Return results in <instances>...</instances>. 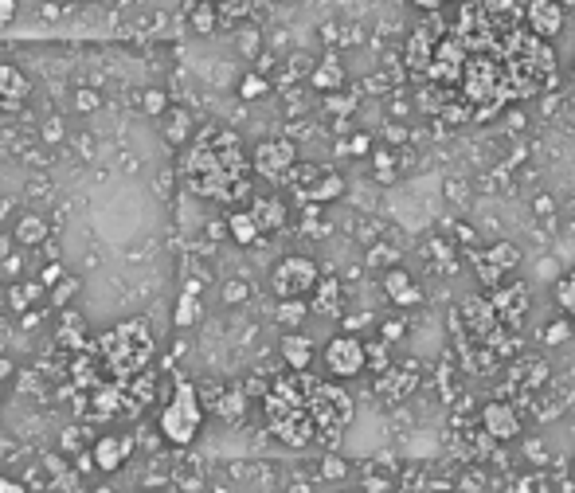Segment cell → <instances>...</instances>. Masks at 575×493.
Wrapping results in <instances>:
<instances>
[{
  "instance_id": "cell-1",
  "label": "cell",
  "mask_w": 575,
  "mask_h": 493,
  "mask_svg": "<svg viewBox=\"0 0 575 493\" xmlns=\"http://www.w3.org/2000/svg\"><path fill=\"white\" fill-rule=\"evenodd\" d=\"M251 161L243 153V141L235 130L208 126L184 149L180 157V180L188 192L216 200V204H239L251 196Z\"/></svg>"
},
{
  "instance_id": "cell-2",
  "label": "cell",
  "mask_w": 575,
  "mask_h": 493,
  "mask_svg": "<svg viewBox=\"0 0 575 493\" xmlns=\"http://www.w3.org/2000/svg\"><path fill=\"white\" fill-rule=\"evenodd\" d=\"M310 384L313 376L306 372H290V376H278L266 392V427L286 443V447H313L321 443V431H317V419H313L310 407Z\"/></svg>"
},
{
  "instance_id": "cell-3",
  "label": "cell",
  "mask_w": 575,
  "mask_h": 493,
  "mask_svg": "<svg viewBox=\"0 0 575 493\" xmlns=\"http://www.w3.org/2000/svg\"><path fill=\"white\" fill-rule=\"evenodd\" d=\"M149 357H153V337L145 333L141 321L118 325L114 333H106V337L94 345V360H102L106 372H110L114 380H130V376H137Z\"/></svg>"
},
{
  "instance_id": "cell-4",
  "label": "cell",
  "mask_w": 575,
  "mask_h": 493,
  "mask_svg": "<svg viewBox=\"0 0 575 493\" xmlns=\"http://www.w3.org/2000/svg\"><path fill=\"white\" fill-rule=\"evenodd\" d=\"M200 423H204V407H200V396H196V384L177 380L173 400L161 411V435L177 447H188L200 435Z\"/></svg>"
},
{
  "instance_id": "cell-5",
  "label": "cell",
  "mask_w": 575,
  "mask_h": 493,
  "mask_svg": "<svg viewBox=\"0 0 575 493\" xmlns=\"http://www.w3.org/2000/svg\"><path fill=\"white\" fill-rule=\"evenodd\" d=\"M310 407H313V419H317V431H321V443H337V439L345 435V427L353 423V400H349V392L337 388V384L313 380Z\"/></svg>"
},
{
  "instance_id": "cell-6",
  "label": "cell",
  "mask_w": 575,
  "mask_h": 493,
  "mask_svg": "<svg viewBox=\"0 0 575 493\" xmlns=\"http://www.w3.org/2000/svg\"><path fill=\"white\" fill-rule=\"evenodd\" d=\"M317 282H321V267L306 255H286L270 274V286H274L278 302L282 298H306V294L317 290Z\"/></svg>"
},
{
  "instance_id": "cell-7",
  "label": "cell",
  "mask_w": 575,
  "mask_h": 493,
  "mask_svg": "<svg viewBox=\"0 0 575 493\" xmlns=\"http://www.w3.org/2000/svg\"><path fill=\"white\" fill-rule=\"evenodd\" d=\"M251 165L263 180H286L298 169V145L290 137H266L251 153Z\"/></svg>"
},
{
  "instance_id": "cell-8",
  "label": "cell",
  "mask_w": 575,
  "mask_h": 493,
  "mask_svg": "<svg viewBox=\"0 0 575 493\" xmlns=\"http://www.w3.org/2000/svg\"><path fill=\"white\" fill-rule=\"evenodd\" d=\"M325 368L337 376V380H353L368 368V345L353 337V333H337L329 345H325Z\"/></svg>"
},
{
  "instance_id": "cell-9",
  "label": "cell",
  "mask_w": 575,
  "mask_h": 493,
  "mask_svg": "<svg viewBox=\"0 0 575 493\" xmlns=\"http://www.w3.org/2000/svg\"><path fill=\"white\" fill-rule=\"evenodd\" d=\"M462 317H466V329L478 337V345H501L505 321L497 317L489 298H466V302H462ZM501 353H509V349L501 345Z\"/></svg>"
},
{
  "instance_id": "cell-10",
  "label": "cell",
  "mask_w": 575,
  "mask_h": 493,
  "mask_svg": "<svg viewBox=\"0 0 575 493\" xmlns=\"http://www.w3.org/2000/svg\"><path fill=\"white\" fill-rule=\"evenodd\" d=\"M564 20H568V8L560 0H529L525 4V24H529L532 36H540L544 44H552L564 32Z\"/></svg>"
},
{
  "instance_id": "cell-11",
  "label": "cell",
  "mask_w": 575,
  "mask_h": 493,
  "mask_svg": "<svg viewBox=\"0 0 575 493\" xmlns=\"http://www.w3.org/2000/svg\"><path fill=\"white\" fill-rule=\"evenodd\" d=\"M474 267H478L482 286L497 290V286L505 282V274H509V270L521 267V247H513V243H493L486 255H478V259H474Z\"/></svg>"
},
{
  "instance_id": "cell-12",
  "label": "cell",
  "mask_w": 575,
  "mask_h": 493,
  "mask_svg": "<svg viewBox=\"0 0 575 493\" xmlns=\"http://www.w3.org/2000/svg\"><path fill=\"white\" fill-rule=\"evenodd\" d=\"M489 302H493V310H497V317L505 321V325H521V317L529 314V290L521 286V282H501L497 290H489Z\"/></svg>"
},
{
  "instance_id": "cell-13",
  "label": "cell",
  "mask_w": 575,
  "mask_h": 493,
  "mask_svg": "<svg viewBox=\"0 0 575 493\" xmlns=\"http://www.w3.org/2000/svg\"><path fill=\"white\" fill-rule=\"evenodd\" d=\"M482 427H486L489 439L509 443V439L521 435V415L513 411V404H505V400H489V404L482 407Z\"/></svg>"
},
{
  "instance_id": "cell-14",
  "label": "cell",
  "mask_w": 575,
  "mask_h": 493,
  "mask_svg": "<svg viewBox=\"0 0 575 493\" xmlns=\"http://www.w3.org/2000/svg\"><path fill=\"white\" fill-rule=\"evenodd\" d=\"M28 90H32V83L24 79L20 67L0 63V110H4V114H16V110L24 106V98H28Z\"/></svg>"
},
{
  "instance_id": "cell-15",
  "label": "cell",
  "mask_w": 575,
  "mask_h": 493,
  "mask_svg": "<svg viewBox=\"0 0 575 493\" xmlns=\"http://www.w3.org/2000/svg\"><path fill=\"white\" fill-rule=\"evenodd\" d=\"M384 294L396 302L399 310H411V306H419V302H423V290L415 286V278H411L403 267L384 270Z\"/></svg>"
},
{
  "instance_id": "cell-16",
  "label": "cell",
  "mask_w": 575,
  "mask_h": 493,
  "mask_svg": "<svg viewBox=\"0 0 575 493\" xmlns=\"http://www.w3.org/2000/svg\"><path fill=\"white\" fill-rule=\"evenodd\" d=\"M130 454H133V439H126V435H106V439L94 443V466L106 470V474H114Z\"/></svg>"
},
{
  "instance_id": "cell-17",
  "label": "cell",
  "mask_w": 575,
  "mask_h": 493,
  "mask_svg": "<svg viewBox=\"0 0 575 493\" xmlns=\"http://www.w3.org/2000/svg\"><path fill=\"white\" fill-rule=\"evenodd\" d=\"M247 212L255 216V224H259L263 235L286 227V204H282L278 196H259V200H251V208H247Z\"/></svg>"
},
{
  "instance_id": "cell-18",
  "label": "cell",
  "mask_w": 575,
  "mask_h": 493,
  "mask_svg": "<svg viewBox=\"0 0 575 493\" xmlns=\"http://www.w3.org/2000/svg\"><path fill=\"white\" fill-rule=\"evenodd\" d=\"M310 83L321 90V94H337V90L345 87V67H341V59H337V51H329V55L313 67Z\"/></svg>"
},
{
  "instance_id": "cell-19",
  "label": "cell",
  "mask_w": 575,
  "mask_h": 493,
  "mask_svg": "<svg viewBox=\"0 0 575 493\" xmlns=\"http://www.w3.org/2000/svg\"><path fill=\"white\" fill-rule=\"evenodd\" d=\"M282 360L290 364V372H306L313 360V341L302 333H286L282 337Z\"/></svg>"
},
{
  "instance_id": "cell-20",
  "label": "cell",
  "mask_w": 575,
  "mask_h": 493,
  "mask_svg": "<svg viewBox=\"0 0 575 493\" xmlns=\"http://www.w3.org/2000/svg\"><path fill=\"white\" fill-rule=\"evenodd\" d=\"M310 310H313V314H321V317L341 314V286H337V278H321V282H317Z\"/></svg>"
},
{
  "instance_id": "cell-21",
  "label": "cell",
  "mask_w": 575,
  "mask_h": 493,
  "mask_svg": "<svg viewBox=\"0 0 575 493\" xmlns=\"http://www.w3.org/2000/svg\"><path fill=\"white\" fill-rule=\"evenodd\" d=\"M227 235H231L239 247H251V243L263 239V231H259L251 212H231V216H227Z\"/></svg>"
},
{
  "instance_id": "cell-22",
  "label": "cell",
  "mask_w": 575,
  "mask_h": 493,
  "mask_svg": "<svg viewBox=\"0 0 575 493\" xmlns=\"http://www.w3.org/2000/svg\"><path fill=\"white\" fill-rule=\"evenodd\" d=\"M341 192H345V180L337 177V173H321V177L302 192V200H310V204H329V200H337Z\"/></svg>"
},
{
  "instance_id": "cell-23",
  "label": "cell",
  "mask_w": 575,
  "mask_h": 493,
  "mask_svg": "<svg viewBox=\"0 0 575 493\" xmlns=\"http://www.w3.org/2000/svg\"><path fill=\"white\" fill-rule=\"evenodd\" d=\"M173 321H177L180 329H188V325H196V321H200V282H196V278L184 286V294H180Z\"/></svg>"
},
{
  "instance_id": "cell-24",
  "label": "cell",
  "mask_w": 575,
  "mask_h": 493,
  "mask_svg": "<svg viewBox=\"0 0 575 493\" xmlns=\"http://www.w3.org/2000/svg\"><path fill=\"white\" fill-rule=\"evenodd\" d=\"M161 134H165L169 145H184L188 134H192V118H188V110L169 106V110H165V126H161Z\"/></svg>"
},
{
  "instance_id": "cell-25",
  "label": "cell",
  "mask_w": 575,
  "mask_h": 493,
  "mask_svg": "<svg viewBox=\"0 0 575 493\" xmlns=\"http://www.w3.org/2000/svg\"><path fill=\"white\" fill-rule=\"evenodd\" d=\"M212 411H216L220 419H239V415L247 411V396H243V388H220V392H216V400H212Z\"/></svg>"
},
{
  "instance_id": "cell-26",
  "label": "cell",
  "mask_w": 575,
  "mask_h": 493,
  "mask_svg": "<svg viewBox=\"0 0 575 493\" xmlns=\"http://www.w3.org/2000/svg\"><path fill=\"white\" fill-rule=\"evenodd\" d=\"M188 28H192L196 36H212V32L220 28V8H216V4H196L192 16H188Z\"/></svg>"
},
{
  "instance_id": "cell-27",
  "label": "cell",
  "mask_w": 575,
  "mask_h": 493,
  "mask_svg": "<svg viewBox=\"0 0 575 493\" xmlns=\"http://www.w3.org/2000/svg\"><path fill=\"white\" fill-rule=\"evenodd\" d=\"M306 314H310V302H306V298H282L278 310H274V317H278L286 329H298V325L306 321Z\"/></svg>"
},
{
  "instance_id": "cell-28",
  "label": "cell",
  "mask_w": 575,
  "mask_h": 493,
  "mask_svg": "<svg viewBox=\"0 0 575 493\" xmlns=\"http://www.w3.org/2000/svg\"><path fill=\"white\" fill-rule=\"evenodd\" d=\"M47 235H51V227H47V220H40V216H24V220L16 224V239H20L24 247H36V243H44Z\"/></svg>"
},
{
  "instance_id": "cell-29",
  "label": "cell",
  "mask_w": 575,
  "mask_h": 493,
  "mask_svg": "<svg viewBox=\"0 0 575 493\" xmlns=\"http://www.w3.org/2000/svg\"><path fill=\"white\" fill-rule=\"evenodd\" d=\"M556 306L564 310V317L575 321V270L564 274V278H556Z\"/></svg>"
},
{
  "instance_id": "cell-30",
  "label": "cell",
  "mask_w": 575,
  "mask_h": 493,
  "mask_svg": "<svg viewBox=\"0 0 575 493\" xmlns=\"http://www.w3.org/2000/svg\"><path fill=\"white\" fill-rule=\"evenodd\" d=\"M216 8H220V24H239L243 16H251L255 0H216Z\"/></svg>"
},
{
  "instance_id": "cell-31",
  "label": "cell",
  "mask_w": 575,
  "mask_h": 493,
  "mask_svg": "<svg viewBox=\"0 0 575 493\" xmlns=\"http://www.w3.org/2000/svg\"><path fill=\"white\" fill-rule=\"evenodd\" d=\"M572 329H575L572 317H556V321L544 329V345H564V341L572 337Z\"/></svg>"
},
{
  "instance_id": "cell-32",
  "label": "cell",
  "mask_w": 575,
  "mask_h": 493,
  "mask_svg": "<svg viewBox=\"0 0 575 493\" xmlns=\"http://www.w3.org/2000/svg\"><path fill=\"white\" fill-rule=\"evenodd\" d=\"M270 83H266L263 75H243V83H239V94L247 98V102H255V98H263Z\"/></svg>"
},
{
  "instance_id": "cell-33",
  "label": "cell",
  "mask_w": 575,
  "mask_h": 493,
  "mask_svg": "<svg viewBox=\"0 0 575 493\" xmlns=\"http://www.w3.org/2000/svg\"><path fill=\"white\" fill-rule=\"evenodd\" d=\"M141 106H145V114H153V118H165V110H169V98H165V90H145Z\"/></svg>"
},
{
  "instance_id": "cell-34",
  "label": "cell",
  "mask_w": 575,
  "mask_h": 493,
  "mask_svg": "<svg viewBox=\"0 0 575 493\" xmlns=\"http://www.w3.org/2000/svg\"><path fill=\"white\" fill-rule=\"evenodd\" d=\"M372 161H376V177L380 180L396 177V157H392L388 149H376V153H372Z\"/></svg>"
},
{
  "instance_id": "cell-35",
  "label": "cell",
  "mask_w": 575,
  "mask_h": 493,
  "mask_svg": "<svg viewBox=\"0 0 575 493\" xmlns=\"http://www.w3.org/2000/svg\"><path fill=\"white\" fill-rule=\"evenodd\" d=\"M36 294H40V286H36V282H32V286H16V290H12V306H16V310H24V306H32V302H36Z\"/></svg>"
},
{
  "instance_id": "cell-36",
  "label": "cell",
  "mask_w": 575,
  "mask_h": 493,
  "mask_svg": "<svg viewBox=\"0 0 575 493\" xmlns=\"http://www.w3.org/2000/svg\"><path fill=\"white\" fill-rule=\"evenodd\" d=\"M368 368L388 372V341L384 345H368Z\"/></svg>"
},
{
  "instance_id": "cell-37",
  "label": "cell",
  "mask_w": 575,
  "mask_h": 493,
  "mask_svg": "<svg viewBox=\"0 0 575 493\" xmlns=\"http://www.w3.org/2000/svg\"><path fill=\"white\" fill-rule=\"evenodd\" d=\"M345 470H349V466H345V458H337V454H329V458L321 462V474H325V478H345Z\"/></svg>"
},
{
  "instance_id": "cell-38",
  "label": "cell",
  "mask_w": 575,
  "mask_h": 493,
  "mask_svg": "<svg viewBox=\"0 0 575 493\" xmlns=\"http://www.w3.org/2000/svg\"><path fill=\"white\" fill-rule=\"evenodd\" d=\"M411 8H419V12H446L450 4H458V0H407Z\"/></svg>"
},
{
  "instance_id": "cell-39",
  "label": "cell",
  "mask_w": 575,
  "mask_h": 493,
  "mask_svg": "<svg viewBox=\"0 0 575 493\" xmlns=\"http://www.w3.org/2000/svg\"><path fill=\"white\" fill-rule=\"evenodd\" d=\"M75 290H79V278H63V282H59V290L51 294V298H55V306H63V302H67Z\"/></svg>"
},
{
  "instance_id": "cell-40",
  "label": "cell",
  "mask_w": 575,
  "mask_h": 493,
  "mask_svg": "<svg viewBox=\"0 0 575 493\" xmlns=\"http://www.w3.org/2000/svg\"><path fill=\"white\" fill-rule=\"evenodd\" d=\"M325 106H329L333 114H349L356 102H353V98H345V94H329V98H325Z\"/></svg>"
},
{
  "instance_id": "cell-41",
  "label": "cell",
  "mask_w": 575,
  "mask_h": 493,
  "mask_svg": "<svg viewBox=\"0 0 575 493\" xmlns=\"http://www.w3.org/2000/svg\"><path fill=\"white\" fill-rule=\"evenodd\" d=\"M239 44H243V55H255V51H259V32H255V28L239 32Z\"/></svg>"
},
{
  "instance_id": "cell-42",
  "label": "cell",
  "mask_w": 575,
  "mask_h": 493,
  "mask_svg": "<svg viewBox=\"0 0 575 493\" xmlns=\"http://www.w3.org/2000/svg\"><path fill=\"white\" fill-rule=\"evenodd\" d=\"M223 298H227V302H243V298H247V286H243V282H227Z\"/></svg>"
},
{
  "instance_id": "cell-43",
  "label": "cell",
  "mask_w": 575,
  "mask_h": 493,
  "mask_svg": "<svg viewBox=\"0 0 575 493\" xmlns=\"http://www.w3.org/2000/svg\"><path fill=\"white\" fill-rule=\"evenodd\" d=\"M380 333H384V341H399L403 337V321H388Z\"/></svg>"
},
{
  "instance_id": "cell-44",
  "label": "cell",
  "mask_w": 575,
  "mask_h": 493,
  "mask_svg": "<svg viewBox=\"0 0 575 493\" xmlns=\"http://www.w3.org/2000/svg\"><path fill=\"white\" fill-rule=\"evenodd\" d=\"M16 16V0H0V24H8Z\"/></svg>"
},
{
  "instance_id": "cell-45",
  "label": "cell",
  "mask_w": 575,
  "mask_h": 493,
  "mask_svg": "<svg viewBox=\"0 0 575 493\" xmlns=\"http://www.w3.org/2000/svg\"><path fill=\"white\" fill-rule=\"evenodd\" d=\"M98 106V94H90V90H79V110H94Z\"/></svg>"
},
{
  "instance_id": "cell-46",
  "label": "cell",
  "mask_w": 575,
  "mask_h": 493,
  "mask_svg": "<svg viewBox=\"0 0 575 493\" xmlns=\"http://www.w3.org/2000/svg\"><path fill=\"white\" fill-rule=\"evenodd\" d=\"M345 149H349V153H368V137H364V134H356L353 141L345 145Z\"/></svg>"
},
{
  "instance_id": "cell-47",
  "label": "cell",
  "mask_w": 575,
  "mask_h": 493,
  "mask_svg": "<svg viewBox=\"0 0 575 493\" xmlns=\"http://www.w3.org/2000/svg\"><path fill=\"white\" fill-rule=\"evenodd\" d=\"M0 493H28L20 482H12V478H0Z\"/></svg>"
},
{
  "instance_id": "cell-48",
  "label": "cell",
  "mask_w": 575,
  "mask_h": 493,
  "mask_svg": "<svg viewBox=\"0 0 575 493\" xmlns=\"http://www.w3.org/2000/svg\"><path fill=\"white\" fill-rule=\"evenodd\" d=\"M44 137H47V141H59V137H63V126H59V122H47Z\"/></svg>"
},
{
  "instance_id": "cell-49",
  "label": "cell",
  "mask_w": 575,
  "mask_h": 493,
  "mask_svg": "<svg viewBox=\"0 0 575 493\" xmlns=\"http://www.w3.org/2000/svg\"><path fill=\"white\" fill-rule=\"evenodd\" d=\"M44 282H47V286H51V282H63V270H59V267H47V270H44Z\"/></svg>"
},
{
  "instance_id": "cell-50",
  "label": "cell",
  "mask_w": 575,
  "mask_h": 493,
  "mask_svg": "<svg viewBox=\"0 0 575 493\" xmlns=\"http://www.w3.org/2000/svg\"><path fill=\"white\" fill-rule=\"evenodd\" d=\"M536 212H544V216H548V212H552V200H548V196H540V200H536Z\"/></svg>"
},
{
  "instance_id": "cell-51",
  "label": "cell",
  "mask_w": 575,
  "mask_h": 493,
  "mask_svg": "<svg viewBox=\"0 0 575 493\" xmlns=\"http://www.w3.org/2000/svg\"><path fill=\"white\" fill-rule=\"evenodd\" d=\"M560 4H564V8H572V4H575V0H560Z\"/></svg>"
},
{
  "instance_id": "cell-52",
  "label": "cell",
  "mask_w": 575,
  "mask_h": 493,
  "mask_svg": "<svg viewBox=\"0 0 575 493\" xmlns=\"http://www.w3.org/2000/svg\"><path fill=\"white\" fill-rule=\"evenodd\" d=\"M196 4H216V0H196Z\"/></svg>"
},
{
  "instance_id": "cell-53",
  "label": "cell",
  "mask_w": 575,
  "mask_h": 493,
  "mask_svg": "<svg viewBox=\"0 0 575 493\" xmlns=\"http://www.w3.org/2000/svg\"><path fill=\"white\" fill-rule=\"evenodd\" d=\"M572 462H575V458H572Z\"/></svg>"
}]
</instances>
